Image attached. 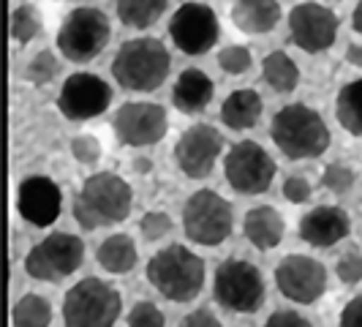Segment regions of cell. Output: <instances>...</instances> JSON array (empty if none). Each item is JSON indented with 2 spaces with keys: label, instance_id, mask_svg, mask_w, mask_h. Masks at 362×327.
<instances>
[{
  "label": "cell",
  "instance_id": "ac0fdd59",
  "mask_svg": "<svg viewBox=\"0 0 362 327\" xmlns=\"http://www.w3.org/2000/svg\"><path fill=\"white\" fill-rule=\"evenodd\" d=\"M351 229V221L349 213L338 205H319L308 210L305 216L300 218V240L316 246V248H327V246H335L341 243Z\"/></svg>",
  "mask_w": 362,
  "mask_h": 327
},
{
  "label": "cell",
  "instance_id": "ffe728a7",
  "mask_svg": "<svg viewBox=\"0 0 362 327\" xmlns=\"http://www.w3.org/2000/svg\"><path fill=\"white\" fill-rule=\"evenodd\" d=\"M284 218L270 205H259L251 207L243 218V232L248 237V243L259 251H270L284 240Z\"/></svg>",
  "mask_w": 362,
  "mask_h": 327
},
{
  "label": "cell",
  "instance_id": "836d02e7",
  "mask_svg": "<svg viewBox=\"0 0 362 327\" xmlns=\"http://www.w3.org/2000/svg\"><path fill=\"white\" fill-rule=\"evenodd\" d=\"M335 272H338V278L344 281L346 287L360 284L362 281V254L360 251H357V248H351V251L341 254L338 265H335Z\"/></svg>",
  "mask_w": 362,
  "mask_h": 327
},
{
  "label": "cell",
  "instance_id": "277c9868",
  "mask_svg": "<svg viewBox=\"0 0 362 327\" xmlns=\"http://www.w3.org/2000/svg\"><path fill=\"white\" fill-rule=\"evenodd\" d=\"M270 137L286 159H319L329 147V128L316 109L289 104L272 115Z\"/></svg>",
  "mask_w": 362,
  "mask_h": 327
},
{
  "label": "cell",
  "instance_id": "d6986e66",
  "mask_svg": "<svg viewBox=\"0 0 362 327\" xmlns=\"http://www.w3.org/2000/svg\"><path fill=\"white\" fill-rule=\"evenodd\" d=\"M232 22L245 36H264L281 22L278 0H235Z\"/></svg>",
  "mask_w": 362,
  "mask_h": 327
},
{
  "label": "cell",
  "instance_id": "f35d334b",
  "mask_svg": "<svg viewBox=\"0 0 362 327\" xmlns=\"http://www.w3.org/2000/svg\"><path fill=\"white\" fill-rule=\"evenodd\" d=\"M341 327H362V294L351 297L341 311Z\"/></svg>",
  "mask_w": 362,
  "mask_h": 327
},
{
  "label": "cell",
  "instance_id": "7a4b0ae2",
  "mask_svg": "<svg viewBox=\"0 0 362 327\" xmlns=\"http://www.w3.org/2000/svg\"><path fill=\"white\" fill-rule=\"evenodd\" d=\"M172 57L158 38H128L112 60L115 82L128 93L158 91L169 76Z\"/></svg>",
  "mask_w": 362,
  "mask_h": 327
},
{
  "label": "cell",
  "instance_id": "44dd1931",
  "mask_svg": "<svg viewBox=\"0 0 362 327\" xmlns=\"http://www.w3.org/2000/svg\"><path fill=\"white\" fill-rule=\"evenodd\" d=\"M213 93H216V85L207 74L199 69H185L175 82L172 101L185 115H197L202 109H207V104L213 101Z\"/></svg>",
  "mask_w": 362,
  "mask_h": 327
},
{
  "label": "cell",
  "instance_id": "7c38bea8",
  "mask_svg": "<svg viewBox=\"0 0 362 327\" xmlns=\"http://www.w3.org/2000/svg\"><path fill=\"white\" fill-rule=\"evenodd\" d=\"M112 128L117 142L126 147H150L158 145L166 131H169V117L161 104L150 101H128L115 112Z\"/></svg>",
  "mask_w": 362,
  "mask_h": 327
},
{
  "label": "cell",
  "instance_id": "9c48e42d",
  "mask_svg": "<svg viewBox=\"0 0 362 327\" xmlns=\"http://www.w3.org/2000/svg\"><path fill=\"white\" fill-rule=\"evenodd\" d=\"M213 297L226 311L235 314H254L264 303V278L256 265L245 259H226L221 262L213 281Z\"/></svg>",
  "mask_w": 362,
  "mask_h": 327
},
{
  "label": "cell",
  "instance_id": "5bb4252c",
  "mask_svg": "<svg viewBox=\"0 0 362 327\" xmlns=\"http://www.w3.org/2000/svg\"><path fill=\"white\" fill-rule=\"evenodd\" d=\"M275 287L291 303L310 306L316 303L327 289V270L325 265L313 256L289 254L275 265Z\"/></svg>",
  "mask_w": 362,
  "mask_h": 327
},
{
  "label": "cell",
  "instance_id": "d590c367",
  "mask_svg": "<svg viewBox=\"0 0 362 327\" xmlns=\"http://www.w3.org/2000/svg\"><path fill=\"white\" fill-rule=\"evenodd\" d=\"M284 197L289 202H294V205H303V202L310 200V183L305 180V178H286V183H284Z\"/></svg>",
  "mask_w": 362,
  "mask_h": 327
},
{
  "label": "cell",
  "instance_id": "74e56055",
  "mask_svg": "<svg viewBox=\"0 0 362 327\" xmlns=\"http://www.w3.org/2000/svg\"><path fill=\"white\" fill-rule=\"evenodd\" d=\"M180 327H223V325L218 322V316L213 314V311L197 309V311H191V314L182 316Z\"/></svg>",
  "mask_w": 362,
  "mask_h": 327
},
{
  "label": "cell",
  "instance_id": "2e32d148",
  "mask_svg": "<svg viewBox=\"0 0 362 327\" xmlns=\"http://www.w3.org/2000/svg\"><path fill=\"white\" fill-rule=\"evenodd\" d=\"M223 139L213 126L207 123H194L180 134L175 145V161L180 172L191 180H202L213 172L218 156H221Z\"/></svg>",
  "mask_w": 362,
  "mask_h": 327
},
{
  "label": "cell",
  "instance_id": "4fadbf2b",
  "mask_svg": "<svg viewBox=\"0 0 362 327\" xmlns=\"http://www.w3.org/2000/svg\"><path fill=\"white\" fill-rule=\"evenodd\" d=\"M112 101V88L104 82L98 74L90 71H76L66 76L60 96H57V109L66 120L74 123H85L98 115H104Z\"/></svg>",
  "mask_w": 362,
  "mask_h": 327
},
{
  "label": "cell",
  "instance_id": "8d00e7d4",
  "mask_svg": "<svg viewBox=\"0 0 362 327\" xmlns=\"http://www.w3.org/2000/svg\"><path fill=\"white\" fill-rule=\"evenodd\" d=\"M262 327H313L305 319V316H300L297 311H275L272 316H267V322Z\"/></svg>",
  "mask_w": 362,
  "mask_h": 327
},
{
  "label": "cell",
  "instance_id": "e575fe53",
  "mask_svg": "<svg viewBox=\"0 0 362 327\" xmlns=\"http://www.w3.org/2000/svg\"><path fill=\"white\" fill-rule=\"evenodd\" d=\"M71 153L79 164L90 166V164H98V159H101V142L90 134H79V137H74Z\"/></svg>",
  "mask_w": 362,
  "mask_h": 327
},
{
  "label": "cell",
  "instance_id": "5b68a950",
  "mask_svg": "<svg viewBox=\"0 0 362 327\" xmlns=\"http://www.w3.org/2000/svg\"><path fill=\"white\" fill-rule=\"evenodd\" d=\"M123 311L120 292L101 278L76 281L63 297V325L66 327H115Z\"/></svg>",
  "mask_w": 362,
  "mask_h": 327
},
{
  "label": "cell",
  "instance_id": "b9f144b4",
  "mask_svg": "<svg viewBox=\"0 0 362 327\" xmlns=\"http://www.w3.org/2000/svg\"><path fill=\"white\" fill-rule=\"evenodd\" d=\"M134 169L145 175V172H150V169H153V161H150V159H136V161H134Z\"/></svg>",
  "mask_w": 362,
  "mask_h": 327
},
{
  "label": "cell",
  "instance_id": "7402d4cb",
  "mask_svg": "<svg viewBox=\"0 0 362 327\" xmlns=\"http://www.w3.org/2000/svg\"><path fill=\"white\" fill-rule=\"evenodd\" d=\"M262 96L251 88H240L226 96V101L221 104V123L232 131H248L259 123L262 117Z\"/></svg>",
  "mask_w": 362,
  "mask_h": 327
},
{
  "label": "cell",
  "instance_id": "484cf974",
  "mask_svg": "<svg viewBox=\"0 0 362 327\" xmlns=\"http://www.w3.org/2000/svg\"><path fill=\"white\" fill-rule=\"evenodd\" d=\"M262 71H264L267 85L278 93H291L300 85V69H297V63L286 52H281V50H275V52H270L264 57Z\"/></svg>",
  "mask_w": 362,
  "mask_h": 327
},
{
  "label": "cell",
  "instance_id": "d4e9b609",
  "mask_svg": "<svg viewBox=\"0 0 362 327\" xmlns=\"http://www.w3.org/2000/svg\"><path fill=\"white\" fill-rule=\"evenodd\" d=\"M335 117L351 137H362V79H351L338 91Z\"/></svg>",
  "mask_w": 362,
  "mask_h": 327
},
{
  "label": "cell",
  "instance_id": "603a6c76",
  "mask_svg": "<svg viewBox=\"0 0 362 327\" xmlns=\"http://www.w3.org/2000/svg\"><path fill=\"white\" fill-rule=\"evenodd\" d=\"M136 243L128 235L117 232V235H109L107 240H101L98 251H95V259L98 265L107 272H115V275H123V272L134 270L136 265Z\"/></svg>",
  "mask_w": 362,
  "mask_h": 327
},
{
  "label": "cell",
  "instance_id": "9a60e30c",
  "mask_svg": "<svg viewBox=\"0 0 362 327\" xmlns=\"http://www.w3.org/2000/svg\"><path fill=\"white\" fill-rule=\"evenodd\" d=\"M338 17L322 3H297L289 11V36L303 52H325L338 38Z\"/></svg>",
  "mask_w": 362,
  "mask_h": 327
},
{
  "label": "cell",
  "instance_id": "e0dca14e",
  "mask_svg": "<svg viewBox=\"0 0 362 327\" xmlns=\"http://www.w3.org/2000/svg\"><path fill=\"white\" fill-rule=\"evenodd\" d=\"M63 194L52 178L30 175L19 183L17 191V213L33 226H52L60 216Z\"/></svg>",
  "mask_w": 362,
  "mask_h": 327
},
{
  "label": "cell",
  "instance_id": "8fae6325",
  "mask_svg": "<svg viewBox=\"0 0 362 327\" xmlns=\"http://www.w3.org/2000/svg\"><path fill=\"white\" fill-rule=\"evenodd\" d=\"M169 38L182 54H207L221 38V22L207 3H182L169 19Z\"/></svg>",
  "mask_w": 362,
  "mask_h": 327
},
{
  "label": "cell",
  "instance_id": "52a82bcc",
  "mask_svg": "<svg viewBox=\"0 0 362 327\" xmlns=\"http://www.w3.org/2000/svg\"><path fill=\"white\" fill-rule=\"evenodd\" d=\"M235 229L232 205L221 194L202 188L194 191L182 207V232L197 246H221Z\"/></svg>",
  "mask_w": 362,
  "mask_h": 327
},
{
  "label": "cell",
  "instance_id": "60d3db41",
  "mask_svg": "<svg viewBox=\"0 0 362 327\" xmlns=\"http://www.w3.org/2000/svg\"><path fill=\"white\" fill-rule=\"evenodd\" d=\"M351 28L357 30L362 36V0L357 3V8H354V14H351Z\"/></svg>",
  "mask_w": 362,
  "mask_h": 327
},
{
  "label": "cell",
  "instance_id": "d6a6232c",
  "mask_svg": "<svg viewBox=\"0 0 362 327\" xmlns=\"http://www.w3.org/2000/svg\"><path fill=\"white\" fill-rule=\"evenodd\" d=\"M128 327H166V319H163V314L158 306H153V303H136L131 314H128Z\"/></svg>",
  "mask_w": 362,
  "mask_h": 327
},
{
  "label": "cell",
  "instance_id": "ba28073f",
  "mask_svg": "<svg viewBox=\"0 0 362 327\" xmlns=\"http://www.w3.org/2000/svg\"><path fill=\"white\" fill-rule=\"evenodd\" d=\"M85 259V243L69 232H52L41 243H36L25 256V272L36 281L60 284L71 272L82 268Z\"/></svg>",
  "mask_w": 362,
  "mask_h": 327
},
{
  "label": "cell",
  "instance_id": "1f68e13d",
  "mask_svg": "<svg viewBox=\"0 0 362 327\" xmlns=\"http://www.w3.org/2000/svg\"><path fill=\"white\" fill-rule=\"evenodd\" d=\"M139 229H142V237H145L147 243H156V240H161V237L169 235V229H172V218L161 213V210H150L142 216L139 221Z\"/></svg>",
  "mask_w": 362,
  "mask_h": 327
},
{
  "label": "cell",
  "instance_id": "8992f818",
  "mask_svg": "<svg viewBox=\"0 0 362 327\" xmlns=\"http://www.w3.org/2000/svg\"><path fill=\"white\" fill-rule=\"evenodd\" d=\"M109 36H112V25H109L107 14L95 6H79L60 22L54 44L66 60L88 63L104 52Z\"/></svg>",
  "mask_w": 362,
  "mask_h": 327
},
{
  "label": "cell",
  "instance_id": "6da1fadb",
  "mask_svg": "<svg viewBox=\"0 0 362 327\" xmlns=\"http://www.w3.org/2000/svg\"><path fill=\"white\" fill-rule=\"evenodd\" d=\"M134 191L115 172H95L82 183L79 194L74 197V218L82 229H101L126 221L131 213Z\"/></svg>",
  "mask_w": 362,
  "mask_h": 327
},
{
  "label": "cell",
  "instance_id": "3957f363",
  "mask_svg": "<svg viewBox=\"0 0 362 327\" xmlns=\"http://www.w3.org/2000/svg\"><path fill=\"white\" fill-rule=\"evenodd\" d=\"M147 281L172 303H191L204 287V259L185 246H166L150 256Z\"/></svg>",
  "mask_w": 362,
  "mask_h": 327
},
{
  "label": "cell",
  "instance_id": "f546056e",
  "mask_svg": "<svg viewBox=\"0 0 362 327\" xmlns=\"http://www.w3.org/2000/svg\"><path fill=\"white\" fill-rule=\"evenodd\" d=\"M322 185H325L327 191H332V194H346L354 185V169L341 161L329 164L322 172Z\"/></svg>",
  "mask_w": 362,
  "mask_h": 327
},
{
  "label": "cell",
  "instance_id": "83f0119b",
  "mask_svg": "<svg viewBox=\"0 0 362 327\" xmlns=\"http://www.w3.org/2000/svg\"><path fill=\"white\" fill-rule=\"evenodd\" d=\"M41 33V14H38L36 6L25 3V6H17L11 11V38L17 44H28Z\"/></svg>",
  "mask_w": 362,
  "mask_h": 327
},
{
  "label": "cell",
  "instance_id": "4dcf8cb0",
  "mask_svg": "<svg viewBox=\"0 0 362 327\" xmlns=\"http://www.w3.org/2000/svg\"><path fill=\"white\" fill-rule=\"evenodd\" d=\"M218 66L226 74H245L251 69V50L240 47V44H232V47L218 52Z\"/></svg>",
  "mask_w": 362,
  "mask_h": 327
},
{
  "label": "cell",
  "instance_id": "f1b7e54d",
  "mask_svg": "<svg viewBox=\"0 0 362 327\" xmlns=\"http://www.w3.org/2000/svg\"><path fill=\"white\" fill-rule=\"evenodd\" d=\"M57 69H60V63H57V57H54L49 50H41L30 57V63L25 66V79L30 82V85H47V82H52L54 76H57Z\"/></svg>",
  "mask_w": 362,
  "mask_h": 327
},
{
  "label": "cell",
  "instance_id": "30bf717a",
  "mask_svg": "<svg viewBox=\"0 0 362 327\" xmlns=\"http://www.w3.org/2000/svg\"><path fill=\"white\" fill-rule=\"evenodd\" d=\"M223 175L226 183L243 197L264 194L275 180V161L264 147L254 139H243L232 145L223 159Z\"/></svg>",
  "mask_w": 362,
  "mask_h": 327
},
{
  "label": "cell",
  "instance_id": "4316f807",
  "mask_svg": "<svg viewBox=\"0 0 362 327\" xmlns=\"http://www.w3.org/2000/svg\"><path fill=\"white\" fill-rule=\"evenodd\" d=\"M11 322H14V327H49V322H52V303L47 297L36 294V292L22 294L14 303Z\"/></svg>",
  "mask_w": 362,
  "mask_h": 327
},
{
  "label": "cell",
  "instance_id": "ab89813d",
  "mask_svg": "<svg viewBox=\"0 0 362 327\" xmlns=\"http://www.w3.org/2000/svg\"><path fill=\"white\" fill-rule=\"evenodd\" d=\"M346 60H349L351 66H360L362 69V44H349V47H346Z\"/></svg>",
  "mask_w": 362,
  "mask_h": 327
},
{
  "label": "cell",
  "instance_id": "cb8c5ba5",
  "mask_svg": "<svg viewBox=\"0 0 362 327\" xmlns=\"http://www.w3.org/2000/svg\"><path fill=\"white\" fill-rule=\"evenodd\" d=\"M169 0H117L115 8H117V19L134 28V30H147L153 28L158 19L163 17Z\"/></svg>",
  "mask_w": 362,
  "mask_h": 327
}]
</instances>
